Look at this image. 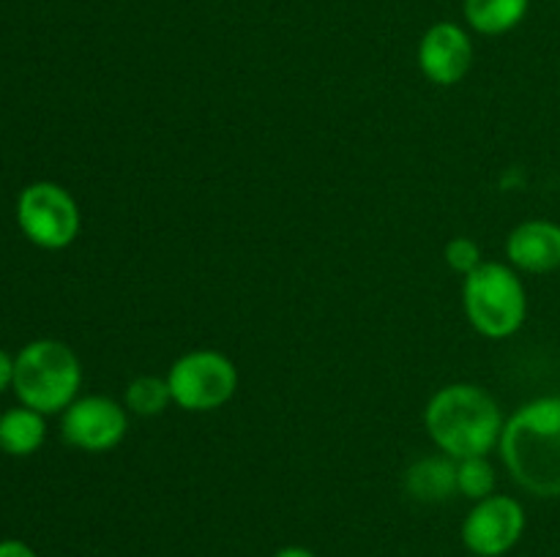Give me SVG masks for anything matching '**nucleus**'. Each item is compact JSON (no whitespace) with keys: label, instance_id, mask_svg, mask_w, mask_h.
I'll return each instance as SVG.
<instances>
[{"label":"nucleus","instance_id":"nucleus-19","mask_svg":"<svg viewBox=\"0 0 560 557\" xmlns=\"http://www.w3.org/2000/svg\"><path fill=\"white\" fill-rule=\"evenodd\" d=\"M273 557H317V555L312 549H306V546L290 544V546H282V549L273 552Z\"/></svg>","mask_w":560,"mask_h":557},{"label":"nucleus","instance_id":"nucleus-8","mask_svg":"<svg viewBox=\"0 0 560 557\" xmlns=\"http://www.w3.org/2000/svg\"><path fill=\"white\" fill-rule=\"evenodd\" d=\"M525 508L512 495H490L485 500L474 502L463 519V544L476 557H503L523 541Z\"/></svg>","mask_w":560,"mask_h":557},{"label":"nucleus","instance_id":"nucleus-7","mask_svg":"<svg viewBox=\"0 0 560 557\" xmlns=\"http://www.w3.org/2000/svg\"><path fill=\"white\" fill-rule=\"evenodd\" d=\"M129 431V410L102 393L77 396L60 413V437L85 453H107L124 442Z\"/></svg>","mask_w":560,"mask_h":557},{"label":"nucleus","instance_id":"nucleus-6","mask_svg":"<svg viewBox=\"0 0 560 557\" xmlns=\"http://www.w3.org/2000/svg\"><path fill=\"white\" fill-rule=\"evenodd\" d=\"M173 404L186 413H211L224 407L238 391V369L219 349H191L167 369Z\"/></svg>","mask_w":560,"mask_h":557},{"label":"nucleus","instance_id":"nucleus-17","mask_svg":"<svg viewBox=\"0 0 560 557\" xmlns=\"http://www.w3.org/2000/svg\"><path fill=\"white\" fill-rule=\"evenodd\" d=\"M0 557H38L31 544L20 538H3L0 541Z\"/></svg>","mask_w":560,"mask_h":557},{"label":"nucleus","instance_id":"nucleus-3","mask_svg":"<svg viewBox=\"0 0 560 557\" xmlns=\"http://www.w3.org/2000/svg\"><path fill=\"white\" fill-rule=\"evenodd\" d=\"M82 388V364L60 339H33L14 355L11 391L25 407L60 415Z\"/></svg>","mask_w":560,"mask_h":557},{"label":"nucleus","instance_id":"nucleus-5","mask_svg":"<svg viewBox=\"0 0 560 557\" xmlns=\"http://www.w3.org/2000/svg\"><path fill=\"white\" fill-rule=\"evenodd\" d=\"M16 227L38 249L60 251L80 235V205L66 186L33 180L16 197Z\"/></svg>","mask_w":560,"mask_h":557},{"label":"nucleus","instance_id":"nucleus-1","mask_svg":"<svg viewBox=\"0 0 560 557\" xmlns=\"http://www.w3.org/2000/svg\"><path fill=\"white\" fill-rule=\"evenodd\" d=\"M501 459L520 489L541 500L560 497V396H539L503 424Z\"/></svg>","mask_w":560,"mask_h":557},{"label":"nucleus","instance_id":"nucleus-12","mask_svg":"<svg viewBox=\"0 0 560 557\" xmlns=\"http://www.w3.org/2000/svg\"><path fill=\"white\" fill-rule=\"evenodd\" d=\"M47 440V415L16 404L0 413V451L5 457H33Z\"/></svg>","mask_w":560,"mask_h":557},{"label":"nucleus","instance_id":"nucleus-14","mask_svg":"<svg viewBox=\"0 0 560 557\" xmlns=\"http://www.w3.org/2000/svg\"><path fill=\"white\" fill-rule=\"evenodd\" d=\"M173 402V393H170L167 377L156 375H142L126 386L124 404L131 415H142V418H151V415H162L164 410Z\"/></svg>","mask_w":560,"mask_h":557},{"label":"nucleus","instance_id":"nucleus-15","mask_svg":"<svg viewBox=\"0 0 560 557\" xmlns=\"http://www.w3.org/2000/svg\"><path fill=\"white\" fill-rule=\"evenodd\" d=\"M498 473L487 457H468L457 462V491L468 500L479 502L495 495Z\"/></svg>","mask_w":560,"mask_h":557},{"label":"nucleus","instance_id":"nucleus-4","mask_svg":"<svg viewBox=\"0 0 560 557\" xmlns=\"http://www.w3.org/2000/svg\"><path fill=\"white\" fill-rule=\"evenodd\" d=\"M465 317L487 339H509L528 320V289L517 268L485 260L465 276Z\"/></svg>","mask_w":560,"mask_h":557},{"label":"nucleus","instance_id":"nucleus-2","mask_svg":"<svg viewBox=\"0 0 560 557\" xmlns=\"http://www.w3.org/2000/svg\"><path fill=\"white\" fill-rule=\"evenodd\" d=\"M501 407L485 388L452 382L432 393L424 410V429L441 453L452 459L490 457L503 435Z\"/></svg>","mask_w":560,"mask_h":557},{"label":"nucleus","instance_id":"nucleus-18","mask_svg":"<svg viewBox=\"0 0 560 557\" xmlns=\"http://www.w3.org/2000/svg\"><path fill=\"white\" fill-rule=\"evenodd\" d=\"M11 382H14V355L0 347V396L9 391Z\"/></svg>","mask_w":560,"mask_h":557},{"label":"nucleus","instance_id":"nucleus-11","mask_svg":"<svg viewBox=\"0 0 560 557\" xmlns=\"http://www.w3.org/2000/svg\"><path fill=\"white\" fill-rule=\"evenodd\" d=\"M402 481L405 491L416 502H427V506L446 502L457 491V459L446 457V453H441V457H424L405 470Z\"/></svg>","mask_w":560,"mask_h":557},{"label":"nucleus","instance_id":"nucleus-9","mask_svg":"<svg viewBox=\"0 0 560 557\" xmlns=\"http://www.w3.org/2000/svg\"><path fill=\"white\" fill-rule=\"evenodd\" d=\"M419 69L432 85L452 87L468 76L474 66V38L457 22H435L419 42Z\"/></svg>","mask_w":560,"mask_h":557},{"label":"nucleus","instance_id":"nucleus-10","mask_svg":"<svg viewBox=\"0 0 560 557\" xmlns=\"http://www.w3.org/2000/svg\"><path fill=\"white\" fill-rule=\"evenodd\" d=\"M509 265L525 273H552L560 268V224L528 218L506 238Z\"/></svg>","mask_w":560,"mask_h":557},{"label":"nucleus","instance_id":"nucleus-16","mask_svg":"<svg viewBox=\"0 0 560 557\" xmlns=\"http://www.w3.org/2000/svg\"><path fill=\"white\" fill-rule=\"evenodd\" d=\"M443 257H446V265L452 268L454 273H463V276H468L470 271H476V268L485 262L481 246L476 244L474 238H465V235L448 240L446 249H443Z\"/></svg>","mask_w":560,"mask_h":557},{"label":"nucleus","instance_id":"nucleus-13","mask_svg":"<svg viewBox=\"0 0 560 557\" xmlns=\"http://www.w3.org/2000/svg\"><path fill=\"white\" fill-rule=\"evenodd\" d=\"M530 0H465V22L481 36H503L523 25Z\"/></svg>","mask_w":560,"mask_h":557}]
</instances>
